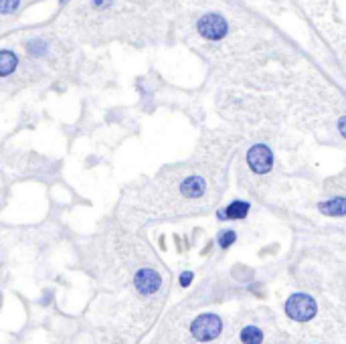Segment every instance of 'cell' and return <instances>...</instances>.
Returning <instances> with one entry per match:
<instances>
[{"instance_id":"cell-8","label":"cell","mask_w":346,"mask_h":344,"mask_svg":"<svg viewBox=\"0 0 346 344\" xmlns=\"http://www.w3.org/2000/svg\"><path fill=\"white\" fill-rule=\"evenodd\" d=\"M318 209L324 213V215H346V199H332V201H326V203H320Z\"/></svg>"},{"instance_id":"cell-3","label":"cell","mask_w":346,"mask_h":344,"mask_svg":"<svg viewBox=\"0 0 346 344\" xmlns=\"http://www.w3.org/2000/svg\"><path fill=\"white\" fill-rule=\"evenodd\" d=\"M196 31L209 41H219L227 35L229 27H227V21L221 15L211 13V15H205L199 23H196Z\"/></svg>"},{"instance_id":"cell-7","label":"cell","mask_w":346,"mask_h":344,"mask_svg":"<svg viewBox=\"0 0 346 344\" xmlns=\"http://www.w3.org/2000/svg\"><path fill=\"white\" fill-rule=\"evenodd\" d=\"M247 211H249V205L237 201V203L229 205L227 209L219 211V219H243L247 215Z\"/></svg>"},{"instance_id":"cell-1","label":"cell","mask_w":346,"mask_h":344,"mask_svg":"<svg viewBox=\"0 0 346 344\" xmlns=\"http://www.w3.org/2000/svg\"><path fill=\"white\" fill-rule=\"evenodd\" d=\"M285 312L291 320L295 322H306L314 318L316 314V302L308 293H293V296L285 302Z\"/></svg>"},{"instance_id":"cell-9","label":"cell","mask_w":346,"mask_h":344,"mask_svg":"<svg viewBox=\"0 0 346 344\" xmlns=\"http://www.w3.org/2000/svg\"><path fill=\"white\" fill-rule=\"evenodd\" d=\"M17 67V55L11 51H3L0 53V73L3 75H11L13 69Z\"/></svg>"},{"instance_id":"cell-11","label":"cell","mask_w":346,"mask_h":344,"mask_svg":"<svg viewBox=\"0 0 346 344\" xmlns=\"http://www.w3.org/2000/svg\"><path fill=\"white\" fill-rule=\"evenodd\" d=\"M235 237H237V235H235L233 231H225V233L219 235V245H221V247H229V245H233Z\"/></svg>"},{"instance_id":"cell-5","label":"cell","mask_w":346,"mask_h":344,"mask_svg":"<svg viewBox=\"0 0 346 344\" xmlns=\"http://www.w3.org/2000/svg\"><path fill=\"white\" fill-rule=\"evenodd\" d=\"M136 287L142 293H154L160 287V275L154 269H142L136 275Z\"/></svg>"},{"instance_id":"cell-13","label":"cell","mask_w":346,"mask_h":344,"mask_svg":"<svg viewBox=\"0 0 346 344\" xmlns=\"http://www.w3.org/2000/svg\"><path fill=\"white\" fill-rule=\"evenodd\" d=\"M190 281H192V273H190V271H184V273L180 275V283H182V285L186 287V285H188Z\"/></svg>"},{"instance_id":"cell-12","label":"cell","mask_w":346,"mask_h":344,"mask_svg":"<svg viewBox=\"0 0 346 344\" xmlns=\"http://www.w3.org/2000/svg\"><path fill=\"white\" fill-rule=\"evenodd\" d=\"M3 15H11V13H15L17 11V7H19V0H3Z\"/></svg>"},{"instance_id":"cell-14","label":"cell","mask_w":346,"mask_h":344,"mask_svg":"<svg viewBox=\"0 0 346 344\" xmlns=\"http://www.w3.org/2000/svg\"><path fill=\"white\" fill-rule=\"evenodd\" d=\"M338 130H340V134L346 138V118H342V120L338 122Z\"/></svg>"},{"instance_id":"cell-10","label":"cell","mask_w":346,"mask_h":344,"mask_svg":"<svg viewBox=\"0 0 346 344\" xmlns=\"http://www.w3.org/2000/svg\"><path fill=\"white\" fill-rule=\"evenodd\" d=\"M241 340H243V344H261L263 334H261V330L255 328V326H247V328H243V332H241Z\"/></svg>"},{"instance_id":"cell-6","label":"cell","mask_w":346,"mask_h":344,"mask_svg":"<svg viewBox=\"0 0 346 344\" xmlns=\"http://www.w3.org/2000/svg\"><path fill=\"white\" fill-rule=\"evenodd\" d=\"M205 190H207V184H205V180L199 178V176H190V178H186V180L180 184V192H182L184 196H188V199H194V196L205 194Z\"/></svg>"},{"instance_id":"cell-4","label":"cell","mask_w":346,"mask_h":344,"mask_svg":"<svg viewBox=\"0 0 346 344\" xmlns=\"http://www.w3.org/2000/svg\"><path fill=\"white\" fill-rule=\"evenodd\" d=\"M247 162H249L253 172L265 174L271 168V162H273L271 150L267 148V146H253V148L249 150V154H247Z\"/></svg>"},{"instance_id":"cell-2","label":"cell","mask_w":346,"mask_h":344,"mask_svg":"<svg viewBox=\"0 0 346 344\" xmlns=\"http://www.w3.org/2000/svg\"><path fill=\"white\" fill-rule=\"evenodd\" d=\"M223 324H221V318L215 316V314H203L199 316L194 322H192V336L196 340H201V342H207V340H213L219 336Z\"/></svg>"}]
</instances>
